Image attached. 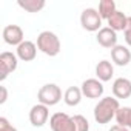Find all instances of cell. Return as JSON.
<instances>
[{"label": "cell", "instance_id": "6", "mask_svg": "<svg viewBox=\"0 0 131 131\" xmlns=\"http://www.w3.org/2000/svg\"><path fill=\"white\" fill-rule=\"evenodd\" d=\"M49 126L52 131H76L73 117L65 113H54L49 117Z\"/></svg>", "mask_w": 131, "mask_h": 131}, {"label": "cell", "instance_id": "23", "mask_svg": "<svg viewBox=\"0 0 131 131\" xmlns=\"http://www.w3.org/2000/svg\"><path fill=\"white\" fill-rule=\"evenodd\" d=\"M6 99H8V90H6V86L0 85V103L3 105L6 102Z\"/></svg>", "mask_w": 131, "mask_h": 131}, {"label": "cell", "instance_id": "3", "mask_svg": "<svg viewBox=\"0 0 131 131\" xmlns=\"http://www.w3.org/2000/svg\"><path fill=\"white\" fill-rule=\"evenodd\" d=\"M39 103L46 106H54L62 100V90L56 83H46L43 85L37 93Z\"/></svg>", "mask_w": 131, "mask_h": 131}, {"label": "cell", "instance_id": "10", "mask_svg": "<svg viewBox=\"0 0 131 131\" xmlns=\"http://www.w3.org/2000/svg\"><path fill=\"white\" fill-rule=\"evenodd\" d=\"M97 43L103 48H114L117 46V32L114 29H111L110 26L106 28H102L99 32H97Z\"/></svg>", "mask_w": 131, "mask_h": 131}, {"label": "cell", "instance_id": "8", "mask_svg": "<svg viewBox=\"0 0 131 131\" xmlns=\"http://www.w3.org/2000/svg\"><path fill=\"white\" fill-rule=\"evenodd\" d=\"M3 40L5 43L11 45V46H19L23 40V29L19 26V25H8L3 28Z\"/></svg>", "mask_w": 131, "mask_h": 131}, {"label": "cell", "instance_id": "12", "mask_svg": "<svg viewBox=\"0 0 131 131\" xmlns=\"http://www.w3.org/2000/svg\"><path fill=\"white\" fill-rule=\"evenodd\" d=\"M111 60L117 67H126L131 62V51L123 45H117L111 49Z\"/></svg>", "mask_w": 131, "mask_h": 131}, {"label": "cell", "instance_id": "24", "mask_svg": "<svg viewBox=\"0 0 131 131\" xmlns=\"http://www.w3.org/2000/svg\"><path fill=\"white\" fill-rule=\"evenodd\" d=\"M108 131H129V129L125 128V126H120V125H114V126H111Z\"/></svg>", "mask_w": 131, "mask_h": 131}, {"label": "cell", "instance_id": "14", "mask_svg": "<svg viewBox=\"0 0 131 131\" xmlns=\"http://www.w3.org/2000/svg\"><path fill=\"white\" fill-rule=\"evenodd\" d=\"M96 76L100 82H108L114 76V67L108 60H100L96 65Z\"/></svg>", "mask_w": 131, "mask_h": 131}, {"label": "cell", "instance_id": "1", "mask_svg": "<svg viewBox=\"0 0 131 131\" xmlns=\"http://www.w3.org/2000/svg\"><path fill=\"white\" fill-rule=\"evenodd\" d=\"M120 105L116 97H103L94 106V120L100 125L110 123L111 119H116V113L119 111Z\"/></svg>", "mask_w": 131, "mask_h": 131}, {"label": "cell", "instance_id": "19", "mask_svg": "<svg viewBox=\"0 0 131 131\" xmlns=\"http://www.w3.org/2000/svg\"><path fill=\"white\" fill-rule=\"evenodd\" d=\"M99 14L102 19H110L117 9H116V2H113V0H102V2L99 3Z\"/></svg>", "mask_w": 131, "mask_h": 131}, {"label": "cell", "instance_id": "11", "mask_svg": "<svg viewBox=\"0 0 131 131\" xmlns=\"http://www.w3.org/2000/svg\"><path fill=\"white\" fill-rule=\"evenodd\" d=\"M17 57L23 62H31L37 56V45L31 40H25L17 46Z\"/></svg>", "mask_w": 131, "mask_h": 131}, {"label": "cell", "instance_id": "2", "mask_svg": "<svg viewBox=\"0 0 131 131\" xmlns=\"http://www.w3.org/2000/svg\"><path fill=\"white\" fill-rule=\"evenodd\" d=\"M37 48L43 54H46L49 57H54L60 52V40L54 32L42 31L37 37Z\"/></svg>", "mask_w": 131, "mask_h": 131}, {"label": "cell", "instance_id": "15", "mask_svg": "<svg viewBox=\"0 0 131 131\" xmlns=\"http://www.w3.org/2000/svg\"><path fill=\"white\" fill-rule=\"evenodd\" d=\"M106 22H108V26L111 29H114L116 32L117 31H125L126 29V25H128V16H125L122 11L117 9Z\"/></svg>", "mask_w": 131, "mask_h": 131}, {"label": "cell", "instance_id": "9", "mask_svg": "<svg viewBox=\"0 0 131 131\" xmlns=\"http://www.w3.org/2000/svg\"><path fill=\"white\" fill-rule=\"evenodd\" d=\"M49 106L46 105H42V103H37L31 108L29 111V122L32 126H43L49 117Z\"/></svg>", "mask_w": 131, "mask_h": 131}, {"label": "cell", "instance_id": "20", "mask_svg": "<svg viewBox=\"0 0 131 131\" xmlns=\"http://www.w3.org/2000/svg\"><path fill=\"white\" fill-rule=\"evenodd\" d=\"M73 120L76 125V131H90V123H88L85 116L76 114V116H73Z\"/></svg>", "mask_w": 131, "mask_h": 131}, {"label": "cell", "instance_id": "7", "mask_svg": "<svg viewBox=\"0 0 131 131\" xmlns=\"http://www.w3.org/2000/svg\"><path fill=\"white\" fill-rule=\"evenodd\" d=\"M80 90H82V94L88 99H99L103 96V91H105L103 83L99 79H86L82 83Z\"/></svg>", "mask_w": 131, "mask_h": 131}, {"label": "cell", "instance_id": "16", "mask_svg": "<svg viewBox=\"0 0 131 131\" xmlns=\"http://www.w3.org/2000/svg\"><path fill=\"white\" fill-rule=\"evenodd\" d=\"M82 90L79 86H70L63 94V100L68 106H77L82 100Z\"/></svg>", "mask_w": 131, "mask_h": 131}, {"label": "cell", "instance_id": "18", "mask_svg": "<svg viewBox=\"0 0 131 131\" xmlns=\"http://www.w3.org/2000/svg\"><path fill=\"white\" fill-rule=\"evenodd\" d=\"M17 5L28 13H39L45 8V0H19Z\"/></svg>", "mask_w": 131, "mask_h": 131}, {"label": "cell", "instance_id": "5", "mask_svg": "<svg viewBox=\"0 0 131 131\" xmlns=\"http://www.w3.org/2000/svg\"><path fill=\"white\" fill-rule=\"evenodd\" d=\"M19 65V57L17 54H13L9 51H3L0 54V80H5L11 73L17 70Z\"/></svg>", "mask_w": 131, "mask_h": 131}, {"label": "cell", "instance_id": "22", "mask_svg": "<svg viewBox=\"0 0 131 131\" xmlns=\"http://www.w3.org/2000/svg\"><path fill=\"white\" fill-rule=\"evenodd\" d=\"M125 34V42L128 46H131V16L128 17V25H126V29L123 31Z\"/></svg>", "mask_w": 131, "mask_h": 131}, {"label": "cell", "instance_id": "21", "mask_svg": "<svg viewBox=\"0 0 131 131\" xmlns=\"http://www.w3.org/2000/svg\"><path fill=\"white\" fill-rule=\"evenodd\" d=\"M0 131H17V128L13 126L6 117H0Z\"/></svg>", "mask_w": 131, "mask_h": 131}, {"label": "cell", "instance_id": "17", "mask_svg": "<svg viewBox=\"0 0 131 131\" xmlns=\"http://www.w3.org/2000/svg\"><path fill=\"white\" fill-rule=\"evenodd\" d=\"M116 120L117 125L131 129V106H120L116 113Z\"/></svg>", "mask_w": 131, "mask_h": 131}, {"label": "cell", "instance_id": "13", "mask_svg": "<svg viewBox=\"0 0 131 131\" xmlns=\"http://www.w3.org/2000/svg\"><path fill=\"white\" fill-rule=\"evenodd\" d=\"M113 94L114 97L119 99H128L131 96V80L125 77H119L113 83Z\"/></svg>", "mask_w": 131, "mask_h": 131}, {"label": "cell", "instance_id": "4", "mask_svg": "<svg viewBox=\"0 0 131 131\" xmlns=\"http://www.w3.org/2000/svg\"><path fill=\"white\" fill-rule=\"evenodd\" d=\"M102 17H100V14H99V11L97 9H94V8H86V9H83L82 11V14H80V25H82V28L83 29H86V31H90V32H94V31H100L102 28Z\"/></svg>", "mask_w": 131, "mask_h": 131}]
</instances>
